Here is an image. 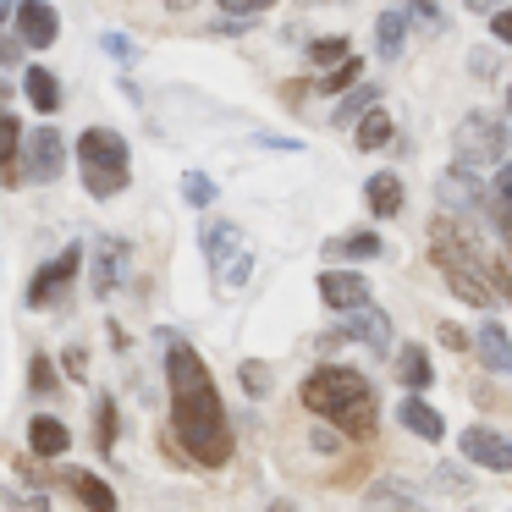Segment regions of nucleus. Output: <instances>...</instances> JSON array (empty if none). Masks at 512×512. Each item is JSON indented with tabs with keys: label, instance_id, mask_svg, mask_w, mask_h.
I'll list each match as a JSON object with an SVG mask.
<instances>
[{
	"label": "nucleus",
	"instance_id": "obj_44",
	"mask_svg": "<svg viewBox=\"0 0 512 512\" xmlns=\"http://www.w3.org/2000/svg\"><path fill=\"white\" fill-rule=\"evenodd\" d=\"M441 342H446V347H457V353H463V347H468V336L457 331V325H441Z\"/></svg>",
	"mask_w": 512,
	"mask_h": 512
},
{
	"label": "nucleus",
	"instance_id": "obj_31",
	"mask_svg": "<svg viewBox=\"0 0 512 512\" xmlns=\"http://www.w3.org/2000/svg\"><path fill=\"white\" fill-rule=\"evenodd\" d=\"M182 199H188V204H199V210H204V204L215 199V182L204 177V171H188V177H182Z\"/></svg>",
	"mask_w": 512,
	"mask_h": 512
},
{
	"label": "nucleus",
	"instance_id": "obj_39",
	"mask_svg": "<svg viewBox=\"0 0 512 512\" xmlns=\"http://www.w3.org/2000/svg\"><path fill=\"white\" fill-rule=\"evenodd\" d=\"M270 0H221V12H232V17H254V12H265Z\"/></svg>",
	"mask_w": 512,
	"mask_h": 512
},
{
	"label": "nucleus",
	"instance_id": "obj_36",
	"mask_svg": "<svg viewBox=\"0 0 512 512\" xmlns=\"http://www.w3.org/2000/svg\"><path fill=\"white\" fill-rule=\"evenodd\" d=\"M28 380H34V391H45V397L61 386V380H56V369H50V358H45V353L34 358V369H28Z\"/></svg>",
	"mask_w": 512,
	"mask_h": 512
},
{
	"label": "nucleus",
	"instance_id": "obj_34",
	"mask_svg": "<svg viewBox=\"0 0 512 512\" xmlns=\"http://www.w3.org/2000/svg\"><path fill=\"white\" fill-rule=\"evenodd\" d=\"M116 446V402L100 397V452H111Z\"/></svg>",
	"mask_w": 512,
	"mask_h": 512
},
{
	"label": "nucleus",
	"instance_id": "obj_22",
	"mask_svg": "<svg viewBox=\"0 0 512 512\" xmlns=\"http://www.w3.org/2000/svg\"><path fill=\"white\" fill-rule=\"evenodd\" d=\"M28 446H34L39 457H61L72 446V435H67V424H61V419H45V413H39V419L28 424Z\"/></svg>",
	"mask_w": 512,
	"mask_h": 512
},
{
	"label": "nucleus",
	"instance_id": "obj_1",
	"mask_svg": "<svg viewBox=\"0 0 512 512\" xmlns=\"http://www.w3.org/2000/svg\"><path fill=\"white\" fill-rule=\"evenodd\" d=\"M166 380H171V408H177V441L193 452V463L221 468L232 457V424H226L221 391H215L204 358L188 342L166 336Z\"/></svg>",
	"mask_w": 512,
	"mask_h": 512
},
{
	"label": "nucleus",
	"instance_id": "obj_21",
	"mask_svg": "<svg viewBox=\"0 0 512 512\" xmlns=\"http://www.w3.org/2000/svg\"><path fill=\"white\" fill-rule=\"evenodd\" d=\"M397 380H402L408 391H424V386L435 380V369H430V353H424L419 342H402V347H397Z\"/></svg>",
	"mask_w": 512,
	"mask_h": 512
},
{
	"label": "nucleus",
	"instance_id": "obj_42",
	"mask_svg": "<svg viewBox=\"0 0 512 512\" xmlns=\"http://www.w3.org/2000/svg\"><path fill=\"white\" fill-rule=\"evenodd\" d=\"M468 56H474V72H479V78H496V56H490L485 45H479V50H468Z\"/></svg>",
	"mask_w": 512,
	"mask_h": 512
},
{
	"label": "nucleus",
	"instance_id": "obj_33",
	"mask_svg": "<svg viewBox=\"0 0 512 512\" xmlns=\"http://www.w3.org/2000/svg\"><path fill=\"white\" fill-rule=\"evenodd\" d=\"M100 50H105L111 61H122V67H127V61H138V45H133L127 34H105V39H100Z\"/></svg>",
	"mask_w": 512,
	"mask_h": 512
},
{
	"label": "nucleus",
	"instance_id": "obj_45",
	"mask_svg": "<svg viewBox=\"0 0 512 512\" xmlns=\"http://www.w3.org/2000/svg\"><path fill=\"white\" fill-rule=\"evenodd\" d=\"M314 446H320V452H336V446H342V441H336L331 430H314Z\"/></svg>",
	"mask_w": 512,
	"mask_h": 512
},
{
	"label": "nucleus",
	"instance_id": "obj_27",
	"mask_svg": "<svg viewBox=\"0 0 512 512\" xmlns=\"http://www.w3.org/2000/svg\"><path fill=\"white\" fill-rule=\"evenodd\" d=\"M375 100H380V89H369V83H364V89H353V94H347L342 105H336V111H331V122H336V127L358 122V116H364V111H375Z\"/></svg>",
	"mask_w": 512,
	"mask_h": 512
},
{
	"label": "nucleus",
	"instance_id": "obj_14",
	"mask_svg": "<svg viewBox=\"0 0 512 512\" xmlns=\"http://www.w3.org/2000/svg\"><path fill=\"white\" fill-rule=\"evenodd\" d=\"M61 485L78 490V501L89 512H116V507H122V501H116V490L105 485L100 474H89V468H61Z\"/></svg>",
	"mask_w": 512,
	"mask_h": 512
},
{
	"label": "nucleus",
	"instance_id": "obj_7",
	"mask_svg": "<svg viewBox=\"0 0 512 512\" xmlns=\"http://www.w3.org/2000/svg\"><path fill=\"white\" fill-rule=\"evenodd\" d=\"M23 171L34 182H56L61 171H67V138L56 133V127H39V133L23 138Z\"/></svg>",
	"mask_w": 512,
	"mask_h": 512
},
{
	"label": "nucleus",
	"instance_id": "obj_23",
	"mask_svg": "<svg viewBox=\"0 0 512 512\" xmlns=\"http://www.w3.org/2000/svg\"><path fill=\"white\" fill-rule=\"evenodd\" d=\"M402 39H408V12H402V6L380 12V23H375V45H380V56L397 61V56H402Z\"/></svg>",
	"mask_w": 512,
	"mask_h": 512
},
{
	"label": "nucleus",
	"instance_id": "obj_41",
	"mask_svg": "<svg viewBox=\"0 0 512 512\" xmlns=\"http://www.w3.org/2000/svg\"><path fill=\"white\" fill-rule=\"evenodd\" d=\"M490 34H496L501 45H512V12H490Z\"/></svg>",
	"mask_w": 512,
	"mask_h": 512
},
{
	"label": "nucleus",
	"instance_id": "obj_15",
	"mask_svg": "<svg viewBox=\"0 0 512 512\" xmlns=\"http://www.w3.org/2000/svg\"><path fill=\"white\" fill-rule=\"evenodd\" d=\"M485 215H490V226L501 232V243L512 248V160L496 166V182L485 188Z\"/></svg>",
	"mask_w": 512,
	"mask_h": 512
},
{
	"label": "nucleus",
	"instance_id": "obj_30",
	"mask_svg": "<svg viewBox=\"0 0 512 512\" xmlns=\"http://www.w3.org/2000/svg\"><path fill=\"white\" fill-rule=\"evenodd\" d=\"M237 380H243V391H248V397H265V391H270V369L259 364V358H248V364L237 369Z\"/></svg>",
	"mask_w": 512,
	"mask_h": 512
},
{
	"label": "nucleus",
	"instance_id": "obj_12",
	"mask_svg": "<svg viewBox=\"0 0 512 512\" xmlns=\"http://www.w3.org/2000/svg\"><path fill=\"white\" fill-rule=\"evenodd\" d=\"M435 188H441V204H452V210H485V188H479L474 166H463V160L452 171H441Z\"/></svg>",
	"mask_w": 512,
	"mask_h": 512
},
{
	"label": "nucleus",
	"instance_id": "obj_20",
	"mask_svg": "<svg viewBox=\"0 0 512 512\" xmlns=\"http://www.w3.org/2000/svg\"><path fill=\"white\" fill-rule=\"evenodd\" d=\"M23 94H28V105H34L39 116L61 111V83H56V72H45V67H28L23 72Z\"/></svg>",
	"mask_w": 512,
	"mask_h": 512
},
{
	"label": "nucleus",
	"instance_id": "obj_43",
	"mask_svg": "<svg viewBox=\"0 0 512 512\" xmlns=\"http://www.w3.org/2000/svg\"><path fill=\"white\" fill-rule=\"evenodd\" d=\"M67 375H72V380H89V364H83V347H67Z\"/></svg>",
	"mask_w": 512,
	"mask_h": 512
},
{
	"label": "nucleus",
	"instance_id": "obj_2",
	"mask_svg": "<svg viewBox=\"0 0 512 512\" xmlns=\"http://www.w3.org/2000/svg\"><path fill=\"white\" fill-rule=\"evenodd\" d=\"M303 408L314 413V419H331L342 435H353V441H369L375 435V419H380V402H375V386H369L358 369L347 364H320L309 380H303Z\"/></svg>",
	"mask_w": 512,
	"mask_h": 512
},
{
	"label": "nucleus",
	"instance_id": "obj_32",
	"mask_svg": "<svg viewBox=\"0 0 512 512\" xmlns=\"http://www.w3.org/2000/svg\"><path fill=\"white\" fill-rule=\"evenodd\" d=\"M248 270H254V259H248L243 248H237V254H232V259H226V265H221V287H226V292H237V287H243V281H248Z\"/></svg>",
	"mask_w": 512,
	"mask_h": 512
},
{
	"label": "nucleus",
	"instance_id": "obj_8",
	"mask_svg": "<svg viewBox=\"0 0 512 512\" xmlns=\"http://www.w3.org/2000/svg\"><path fill=\"white\" fill-rule=\"evenodd\" d=\"M17 39H23L28 50H50L61 39V17H56V6L50 0H17Z\"/></svg>",
	"mask_w": 512,
	"mask_h": 512
},
{
	"label": "nucleus",
	"instance_id": "obj_4",
	"mask_svg": "<svg viewBox=\"0 0 512 512\" xmlns=\"http://www.w3.org/2000/svg\"><path fill=\"white\" fill-rule=\"evenodd\" d=\"M78 166H83V188L94 199H116L127 188V171H133V155H127V138L116 127H89L78 138Z\"/></svg>",
	"mask_w": 512,
	"mask_h": 512
},
{
	"label": "nucleus",
	"instance_id": "obj_19",
	"mask_svg": "<svg viewBox=\"0 0 512 512\" xmlns=\"http://www.w3.org/2000/svg\"><path fill=\"white\" fill-rule=\"evenodd\" d=\"M364 199H369V210H375L380 221L402 215V177H397V171H380V177H369V182H364Z\"/></svg>",
	"mask_w": 512,
	"mask_h": 512
},
{
	"label": "nucleus",
	"instance_id": "obj_47",
	"mask_svg": "<svg viewBox=\"0 0 512 512\" xmlns=\"http://www.w3.org/2000/svg\"><path fill=\"white\" fill-rule=\"evenodd\" d=\"M468 6H474V12H490V6H496V0H468Z\"/></svg>",
	"mask_w": 512,
	"mask_h": 512
},
{
	"label": "nucleus",
	"instance_id": "obj_10",
	"mask_svg": "<svg viewBox=\"0 0 512 512\" xmlns=\"http://www.w3.org/2000/svg\"><path fill=\"white\" fill-rule=\"evenodd\" d=\"M463 457L479 468H496V474H507L512 468V441L501 430H490V424H468L463 430Z\"/></svg>",
	"mask_w": 512,
	"mask_h": 512
},
{
	"label": "nucleus",
	"instance_id": "obj_50",
	"mask_svg": "<svg viewBox=\"0 0 512 512\" xmlns=\"http://www.w3.org/2000/svg\"><path fill=\"white\" fill-rule=\"evenodd\" d=\"M507 116H512V89H507Z\"/></svg>",
	"mask_w": 512,
	"mask_h": 512
},
{
	"label": "nucleus",
	"instance_id": "obj_26",
	"mask_svg": "<svg viewBox=\"0 0 512 512\" xmlns=\"http://www.w3.org/2000/svg\"><path fill=\"white\" fill-rule=\"evenodd\" d=\"M375 254H380L375 232H353V237H331L325 243V259H375Z\"/></svg>",
	"mask_w": 512,
	"mask_h": 512
},
{
	"label": "nucleus",
	"instance_id": "obj_16",
	"mask_svg": "<svg viewBox=\"0 0 512 512\" xmlns=\"http://www.w3.org/2000/svg\"><path fill=\"white\" fill-rule=\"evenodd\" d=\"M479 364L490 369V375H512V336H507V325L501 320H485L479 325Z\"/></svg>",
	"mask_w": 512,
	"mask_h": 512
},
{
	"label": "nucleus",
	"instance_id": "obj_40",
	"mask_svg": "<svg viewBox=\"0 0 512 512\" xmlns=\"http://www.w3.org/2000/svg\"><path fill=\"white\" fill-rule=\"evenodd\" d=\"M23 39H6V34H0V67H17V61H23Z\"/></svg>",
	"mask_w": 512,
	"mask_h": 512
},
{
	"label": "nucleus",
	"instance_id": "obj_18",
	"mask_svg": "<svg viewBox=\"0 0 512 512\" xmlns=\"http://www.w3.org/2000/svg\"><path fill=\"white\" fill-rule=\"evenodd\" d=\"M397 419L408 424L413 435H424V441H441L446 435V424H441V413L430 408V402L419 397V391H408V397H402V408H397Z\"/></svg>",
	"mask_w": 512,
	"mask_h": 512
},
{
	"label": "nucleus",
	"instance_id": "obj_48",
	"mask_svg": "<svg viewBox=\"0 0 512 512\" xmlns=\"http://www.w3.org/2000/svg\"><path fill=\"white\" fill-rule=\"evenodd\" d=\"M188 6H193V0H171V12H188Z\"/></svg>",
	"mask_w": 512,
	"mask_h": 512
},
{
	"label": "nucleus",
	"instance_id": "obj_9",
	"mask_svg": "<svg viewBox=\"0 0 512 512\" xmlns=\"http://www.w3.org/2000/svg\"><path fill=\"white\" fill-rule=\"evenodd\" d=\"M127 270H133V243H122V237H100V243H94V292L111 298V292L127 281Z\"/></svg>",
	"mask_w": 512,
	"mask_h": 512
},
{
	"label": "nucleus",
	"instance_id": "obj_37",
	"mask_svg": "<svg viewBox=\"0 0 512 512\" xmlns=\"http://www.w3.org/2000/svg\"><path fill=\"white\" fill-rule=\"evenodd\" d=\"M6 501H12V512H50L45 496H34V490H6Z\"/></svg>",
	"mask_w": 512,
	"mask_h": 512
},
{
	"label": "nucleus",
	"instance_id": "obj_46",
	"mask_svg": "<svg viewBox=\"0 0 512 512\" xmlns=\"http://www.w3.org/2000/svg\"><path fill=\"white\" fill-rule=\"evenodd\" d=\"M17 17V0H0V23H12Z\"/></svg>",
	"mask_w": 512,
	"mask_h": 512
},
{
	"label": "nucleus",
	"instance_id": "obj_5",
	"mask_svg": "<svg viewBox=\"0 0 512 512\" xmlns=\"http://www.w3.org/2000/svg\"><path fill=\"white\" fill-rule=\"evenodd\" d=\"M457 160L463 166H507V122L490 111H474L457 122Z\"/></svg>",
	"mask_w": 512,
	"mask_h": 512
},
{
	"label": "nucleus",
	"instance_id": "obj_29",
	"mask_svg": "<svg viewBox=\"0 0 512 512\" xmlns=\"http://www.w3.org/2000/svg\"><path fill=\"white\" fill-rule=\"evenodd\" d=\"M309 61H314V67H325V72L342 67V61H347V39H314V45H309Z\"/></svg>",
	"mask_w": 512,
	"mask_h": 512
},
{
	"label": "nucleus",
	"instance_id": "obj_17",
	"mask_svg": "<svg viewBox=\"0 0 512 512\" xmlns=\"http://www.w3.org/2000/svg\"><path fill=\"white\" fill-rule=\"evenodd\" d=\"M364 512H424V501H419V490H408L402 479H380V485L369 490Z\"/></svg>",
	"mask_w": 512,
	"mask_h": 512
},
{
	"label": "nucleus",
	"instance_id": "obj_35",
	"mask_svg": "<svg viewBox=\"0 0 512 512\" xmlns=\"http://www.w3.org/2000/svg\"><path fill=\"white\" fill-rule=\"evenodd\" d=\"M353 78H358V61L347 56V61H342V67H336V72H325V78H320V89H325V94H336V89H347V83H353Z\"/></svg>",
	"mask_w": 512,
	"mask_h": 512
},
{
	"label": "nucleus",
	"instance_id": "obj_38",
	"mask_svg": "<svg viewBox=\"0 0 512 512\" xmlns=\"http://www.w3.org/2000/svg\"><path fill=\"white\" fill-rule=\"evenodd\" d=\"M435 485H441V490H452V496H468V479L457 474V468H435Z\"/></svg>",
	"mask_w": 512,
	"mask_h": 512
},
{
	"label": "nucleus",
	"instance_id": "obj_25",
	"mask_svg": "<svg viewBox=\"0 0 512 512\" xmlns=\"http://www.w3.org/2000/svg\"><path fill=\"white\" fill-rule=\"evenodd\" d=\"M391 138H397V122H391V116L380 111V105L358 116V149H386Z\"/></svg>",
	"mask_w": 512,
	"mask_h": 512
},
{
	"label": "nucleus",
	"instance_id": "obj_49",
	"mask_svg": "<svg viewBox=\"0 0 512 512\" xmlns=\"http://www.w3.org/2000/svg\"><path fill=\"white\" fill-rule=\"evenodd\" d=\"M270 512H292V507H287V501H281V507H270Z\"/></svg>",
	"mask_w": 512,
	"mask_h": 512
},
{
	"label": "nucleus",
	"instance_id": "obj_3",
	"mask_svg": "<svg viewBox=\"0 0 512 512\" xmlns=\"http://www.w3.org/2000/svg\"><path fill=\"white\" fill-rule=\"evenodd\" d=\"M430 259L446 270V287L457 292L463 303H474V309H496V276H490V259L474 248V237L457 232L452 221H435L430 232Z\"/></svg>",
	"mask_w": 512,
	"mask_h": 512
},
{
	"label": "nucleus",
	"instance_id": "obj_13",
	"mask_svg": "<svg viewBox=\"0 0 512 512\" xmlns=\"http://www.w3.org/2000/svg\"><path fill=\"white\" fill-rule=\"evenodd\" d=\"M320 298L331 303V309H364L369 303V281L364 276H353V270H325L320 276Z\"/></svg>",
	"mask_w": 512,
	"mask_h": 512
},
{
	"label": "nucleus",
	"instance_id": "obj_11",
	"mask_svg": "<svg viewBox=\"0 0 512 512\" xmlns=\"http://www.w3.org/2000/svg\"><path fill=\"white\" fill-rule=\"evenodd\" d=\"M336 336H342V342H358V347H369V353L375 358H386L391 353V320L380 309H353V320H342L336 325Z\"/></svg>",
	"mask_w": 512,
	"mask_h": 512
},
{
	"label": "nucleus",
	"instance_id": "obj_6",
	"mask_svg": "<svg viewBox=\"0 0 512 512\" xmlns=\"http://www.w3.org/2000/svg\"><path fill=\"white\" fill-rule=\"evenodd\" d=\"M78 270H83V243L61 248V254L50 259V265L39 270L34 281H28V309H56V303L72 292V281H78Z\"/></svg>",
	"mask_w": 512,
	"mask_h": 512
},
{
	"label": "nucleus",
	"instance_id": "obj_24",
	"mask_svg": "<svg viewBox=\"0 0 512 512\" xmlns=\"http://www.w3.org/2000/svg\"><path fill=\"white\" fill-rule=\"evenodd\" d=\"M199 243H204V259H210V265L221 270L226 259L237 254V226H232V221H210V226L199 232Z\"/></svg>",
	"mask_w": 512,
	"mask_h": 512
},
{
	"label": "nucleus",
	"instance_id": "obj_28",
	"mask_svg": "<svg viewBox=\"0 0 512 512\" xmlns=\"http://www.w3.org/2000/svg\"><path fill=\"white\" fill-rule=\"evenodd\" d=\"M17 149H23V127H17V116L0 111V177H6V166L17 160Z\"/></svg>",
	"mask_w": 512,
	"mask_h": 512
}]
</instances>
